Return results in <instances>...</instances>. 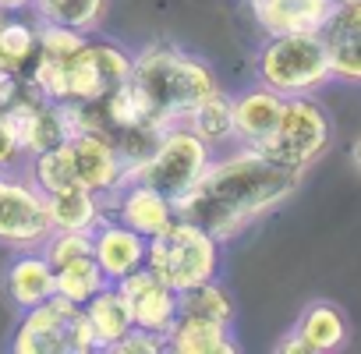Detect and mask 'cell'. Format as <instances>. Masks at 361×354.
I'll return each instance as SVG.
<instances>
[{
  "instance_id": "6da1fadb",
  "label": "cell",
  "mask_w": 361,
  "mask_h": 354,
  "mask_svg": "<svg viewBox=\"0 0 361 354\" xmlns=\"http://www.w3.org/2000/svg\"><path fill=\"white\" fill-rule=\"evenodd\" d=\"M305 181L301 170L280 166L259 149L238 145L227 156H213L202 181L180 199L177 216L202 224L216 241H231L245 234L252 224L266 220L280 209Z\"/></svg>"
},
{
  "instance_id": "7a4b0ae2",
  "label": "cell",
  "mask_w": 361,
  "mask_h": 354,
  "mask_svg": "<svg viewBox=\"0 0 361 354\" xmlns=\"http://www.w3.org/2000/svg\"><path fill=\"white\" fill-rule=\"evenodd\" d=\"M131 82L142 89V96L152 103V110L163 117L166 128L180 124V117L192 106L224 89L209 61L166 39H156L135 54Z\"/></svg>"
},
{
  "instance_id": "3957f363",
  "label": "cell",
  "mask_w": 361,
  "mask_h": 354,
  "mask_svg": "<svg viewBox=\"0 0 361 354\" xmlns=\"http://www.w3.org/2000/svg\"><path fill=\"white\" fill-rule=\"evenodd\" d=\"M220 262L224 241H216L202 224L185 216H173V224L145 245V269L173 291H188L195 283L216 280Z\"/></svg>"
},
{
  "instance_id": "277c9868",
  "label": "cell",
  "mask_w": 361,
  "mask_h": 354,
  "mask_svg": "<svg viewBox=\"0 0 361 354\" xmlns=\"http://www.w3.org/2000/svg\"><path fill=\"white\" fill-rule=\"evenodd\" d=\"M255 82L280 96H319L329 82V57L319 32L266 36L255 54Z\"/></svg>"
},
{
  "instance_id": "5b68a950",
  "label": "cell",
  "mask_w": 361,
  "mask_h": 354,
  "mask_svg": "<svg viewBox=\"0 0 361 354\" xmlns=\"http://www.w3.org/2000/svg\"><path fill=\"white\" fill-rule=\"evenodd\" d=\"M213 156H216V149L209 145V142H202L192 128H185V124H170L156 142H152V149L138 159V163H131L128 166V177L124 181H145V185H152V188H159L173 206L185 199L199 181H202V173L209 170V163H213ZM177 213V209H173Z\"/></svg>"
},
{
  "instance_id": "8992f818",
  "label": "cell",
  "mask_w": 361,
  "mask_h": 354,
  "mask_svg": "<svg viewBox=\"0 0 361 354\" xmlns=\"http://www.w3.org/2000/svg\"><path fill=\"white\" fill-rule=\"evenodd\" d=\"M8 350L15 354H92L96 336L89 329L85 308L61 294L32 305L11 329Z\"/></svg>"
},
{
  "instance_id": "52a82bcc",
  "label": "cell",
  "mask_w": 361,
  "mask_h": 354,
  "mask_svg": "<svg viewBox=\"0 0 361 354\" xmlns=\"http://www.w3.org/2000/svg\"><path fill=\"white\" fill-rule=\"evenodd\" d=\"M333 145V117L315 96H287L276 128L255 145L280 166L308 170Z\"/></svg>"
},
{
  "instance_id": "ba28073f",
  "label": "cell",
  "mask_w": 361,
  "mask_h": 354,
  "mask_svg": "<svg viewBox=\"0 0 361 354\" xmlns=\"http://www.w3.org/2000/svg\"><path fill=\"white\" fill-rule=\"evenodd\" d=\"M54 234L47 195L29 177V170H0V245L22 252V248H43V241Z\"/></svg>"
},
{
  "instance_id": "9c48e42d",
  "label": "cell",
  "mask_w": 361,
  "mask_h": 354,
  "mask_svg": "<svg viewBox=\"0 0 361 354\" xmlns=\"http://www.w3.org/2000/svg\"><path fill=\"white\" fill-rule=\"evenodd\" d=\"M131 61H135V54H128L121 43L89 39L64 64V71H68V99L99 103L103 96H110L117 85H124L131 78Z\"/></svg>"
},
{
  "instance_id": "30bf717a",
  "label": "cell",
  "mask_w": 361,
  "mask_h": 354,
  "mask_svg": "<svg viewBox=\"0 0 361 354\" xmlns=\"http://www.w3.org/2000/svg\"><path fill=\"white\" fill-rule=\"evenodd\" d=\"M75 181L96 195H110L128 177V159L117 152V145L96 131H78L64 142Z\"/></svg>"
},
{
  "instance_id": "8fae6325",
  "label": "cell",
  "mask_w": 361,
  "mask_h": 354,
  "mask_svg": "<svg viewBox=\"0 0 361 354\" xmlns=\"http://www.w3.org/2000/svg\"><path fill=\"white\" fill-rule=\"evenodd\" d=\"M103 202H106V216L128 224L142 238H156L177 216L173 213V202L159 188H152L145 181H135V177H131V181H124V185H117L110 195H103Z\"/></svg>"
},
{
  "instance_id": "7c38bea8",
  "label": "cell",
  "mask_w": 361,
  "mask_h": 354,
  "mask_svg": "<svg viewBox=\"0 0 361 354\" xmlns=\"http://www.w3.org/2000/svg\"><path fill=\"white\" fill-rule=\"evenodd\" d=\"M329 57L333 82L361 85V0L354 4H336L326 25L319 29Z\"/></svg>"
},
{
  "instance_id": "4fadbf2b",
  "label": "cell",
  "mask_w": 361,
  "mask_h": 354,
  "mask_svg": "<svg viewBox=\"0 0 361 354\" xmlns=\"http://www.w3.org/2000/svg\"><path fill=\"white\" fill-rule=\"evenodd\" d=\"M117 287H121V294H124V301L131 308L135 326L166 336V329L177 319V291L166 287L163 280H156L145 266H138L135 273H128L124 280H117Z\"/></svg>"
},
{
  "instance_id": "5bb4252c",
  "label": "cell",
  "mask_w": 361,
  "mask_h": 354,
  "mask_svg": "<svg viewBox=\"0 0 361 354\" xmlns=\"http://www.w3.org/2000/svg\"><path fill=\"white\" fill-rule=\"evenodd\" d=\"M145 245H149V238H142L138 231H131L128 224H121L114 216H103L99 227L92 231V259L110 283H117L128 273H135L138 266H145Z\"/></svg>"
},
{
  "instance_id": "9a60e30c",
  "label": "cell",
  "mask_w": 361,
  "mask_h": 354,
  "mask_svg": "<svg viewBox=\"0 0 361 354\" xmlns=\"http://www.w3.org/2000/svg\"><path fill=\"white\" fill-rule=\"evenodd\" d=\"M0 287H4V298L25 312L47 298L57 294V280H54V266L47 262V255L39 248H22L11 255V262L4 266V276H0Z\"/></svg>"
},
{
  "instance_id": "2e32d148",
  "label": "cell",
  "mask_w": 361,
  "mask_h": 354,
  "mask_svg": "<svg viewBox=\"0 0 361 354\" xmlns=\"http://www.w3.org/2000/svg\"><path fill=\"white\" fill-rule=\"evenodd\" d=\"M290 333L301 340V350L305 354H333V350H343L347 340H350V319L347 312L336 305V301H308L301 308V315L294 319Z\"/></svg>"
},
{
  "instance_id": "e0dca14e",
  "label": "cell",
  "mask_w": 361,
  "mask_h": 354,
  "mask_svg": "<svg viewBox=\"0 0 361 354\" xmlns=\"http://www.w3.org/2000/svg\"><path fill=\"white\" fill-rule=\"evenodd\" d=\"M336 0H248V11L266 36L319 32L333 15Z\"/></svg>"
},
{
  "instance_id": "ac0fdd59",
  "label": "cell",
  "mask_w": 361,
  "mask_h": 354,
  "mask_svg": "<svg viewBox=\"0 0 361 354\" xmlns=\"http://www.w3.org/2000/svg\"><path fill=\"white\" fill-rule=\"evenodd\" d=\"M283 99L280 92L266 89V85H248L241 89L238 96H231V121H234V142L238 145H248L255 149L280 121V110H283Z\"/></svg>"
},
{
  "instance_id": "d6986e66",
  "label": "cell",
  "mask_w": 361,
  "mask_h": 354,
  "mask_svg": "<svg viewBox=\"0 0 361 354\" xmlns=\"http://www.w3.org/2000/svg\"><path fill=\"white\" fill-rule=\"evenodd\" d=\"M166 350L170 354H234V322H213L199 315H177L166 329Z\"/></svg>"
},
{
  "instance_id": "ffe728a7",
  "label": "cell",
  "mask_w": 361,
  "mask_h": 354,
  "mask_svg": "<svg viewBox=\"0 0 361 354\" xmlns=\"http://www.w3.org/2000/svg\"><path fill=\"white\" fill-rule=\"evenodd\" d=\"M85 319H89V329L96 336V350H114L117 340H124L131 329H135V319H131V308L121 294L117 283H106L103 291H96L85 305Z\"/></svg>"
},
{
  "instance_id": "44dd1931",
  "label": "cell",
  "mask_w": 361,
  "mask_h": 354,
  "mask_svg": "<svg viewBox=\"0 0 361 354\" xmlns=\"http://www.w3.org/2000/svg\"><path fill=\"white\" fill-rule=\"evenodd\" d=\"M47 213H50L54 231H85V234H92L99 227V220L106 216V202H103V195H96L82 185H71V188H61V192L47 195Z\"/></svg>"
},
{
  "instance_id": "7402d4cb",
  "label": "cell",
  "mask_w": 361,
  "mask_h": 354,
  "mask_svg": "<svg viewBox=\"0 0 361 354\" xmlns=\"http://www.w3.org/2000/svg\"><path fill=\"white\" fill-rule=\"evenodd\" d=\"M39 54V36H36V18L25 15H8L0 22V71L8 75H25Z\"/></svg>"
},
{
  "instance_id": "603a6c76",
  "label": "cell",
  "mask_w": 361,
  "mask_h": 354,
  "mask_svg": "<svg viewBox=\"0 0 361 354\" xmlns=\"http://www.w3.org/2000/svg\"><path fill=\"white\" fill-rule=\"evenodd\" d=\"M180 124L192 128L202 142H209L213 149H224L234 142V121H231V96L220 89L213 92L209 99H202L199 106H192L185 117H180Z\"/></svg>"
},
{
  "instance_id": "cb8c5ba5",
  "label": "cell",
  "mask_w": 361,
  "mask_h": 354,
  "mask_svg": "<svg viewBox=\"0 0 361 354\" xmlns=\"http://www.w3.org/2000/svg\"><path fill=\"white\" fill-rule=\"evenodd\" d=\"M103 15H106V0H32L36 22L68 25L85 36H92L103 25Z\"/></svg>"
},
{
  "instance_id": "d4e9b609",
  "label": "cell",
  "mask_w": 361,
  "mask_h": 354,
  "mask_svg": "<svg viewBox=\"0 0 361 354\" xmlns=\"http://www.w3.org/2000/svg\"><path fill=\"white\" fill-rule=\"evenodd\" d=\"M177 315H199V319H213V322H234L238 308L227 287H220V280H206L195 283L188 291H177Z\"/></svg>"
},
{
  "instance_id": "484cf974",
  "label": "cell",
  "mask_w": 361,
  "mask_h": 354,
  "mask_svg": "<svg viewBox=\"0 0 361 354\" xmlns=\"http://www.w3.org/2000/svg\"><path fill=\"white\" fill-rule=\"evenodd\" d=\"M54 280H57V294L68 298V301H78V305H85L96 291H103V287L110 283V280L103 276V269L96 266L92 255H82V259H75V262L54 269Z\"/></svg>"
},
{
  "instance_id": "4316f807",
  "label": "cell",
  "mask_w": 361,
  "mask_h": 354,
  "mask_svg": "<svg viewBox=\"0 0 361 354\" xmlns=\"http://www.w3.org/2000/svg\"><path fill=\"white\" fill-rule=\"evenodd\" d=\"M25 78L32 82V89L50 99V103H61L68 99V71H64V61L57 57H47V54H36L32 68L25 71Z\"/></svg>"
},
{
  "instance_id": "83f0119b",
  "label": "cell",
  "mask_w": 361,
  "mask_h": 354,
  "mask_svg": "<svg viewBox=\"0 0 361 354\" xmlns=\"http://www.w3.org/2000/svg\"><path fill=\"white\" fill-rule=\"evenodd\" d=\"M36 36H39V54L57 57V61H64V64L89 43L85 32L68 29V25H54V22H36Z\"/></svg>"
},
{
  "instance_id": "f1b7e54d",
  "label": "cell",
  "mask_w": 361,
  "mask_h": 354,
  "mask_svg": "<svg viewBox=\"0 0 361 354\" xmlns=\"http://www.w3.org/2000/svg\"><path fill=\"white\" fill-rule=\"evenodd\" d=\"M39 252L47 255V262L54 269H61V266H68L82 255H92V234H85V231H54L43 241Z\"/></svg>"
},
{
  "instance_id": "f546056e",
  "label": "cell",
  "mask_w": 361,
  "mask_h": 354,
  "mask_svg": "<svg viewBox=\"0 0 361 354\" xmlns=\"http://www.w3.org/2000/svg\"><path fill=\"white\" fill-rule=\"evenodd\" d=\"M163 350H166V336L163 333H152V329L135 326L124 340L114 343L110 354H163Z\"/></svg>"
},
{
  "instance_id": "4dcf8cb0",
  "label": "cell",
  "mask_w": 361,
  "mask_h": 354,
  "mask_svg": "<svg viewBox=\"0 0 361 354\" xmlns=\"http://www.w3.org/2000/svg\"><path fill=\"white\" fill-rule=\"evenodd\" d=\"M25 163H29V156H25V149L18 145V138H15V131H11L4 110H0V170H22Z\"/></svg>"
},
{
  "instance_id": "1f68e13d",
  "label": "cell",
  "mask_w": 361,
  "mask_h": 354,
  "mask_svg": "<svg viewBox=\"0 0 361 354\" xmlns=\"http://www.w3.org/2000/svg\"><path fill=\"white\" fill-rule=\"evenodd\" d=\"M0 11L4 15H25V11H32V0H0Z\"/></svg>"
},
{
  "instance_id": "d6a6232c",
  "label": "cell",
  "mask_w": 361,
  "mask_h": 354,
  "mask_svg": "<svg viewBox=\"0 0 361 354\" xmlns=\"http://www.w3.org/2000/svg\"><path fill=\"white\" fill-rule=\"evenodd\" d=\"M350 163H354V170L361 173V135L350 142Z\"/></svg>"
},
{
  "instance_id": "836d02e7",
  "label": "cell",
  "mask_w": 361,
  "mask_h": 354,
  "mask_svg": "<svg viewBox=\"0 0 361 354\" xmlns=\"http://www.w3.org/2000/svg\"><path fill=\"white\" fill-rule=\"evenodd\" d=\"M336 4H354V0H336Z\"/></svg>"
},
{
  "instance_id": "e575fe53",
  "label": "cell",
  "mask_w": 361,
  "mask_h": 354,
  "mask_svg": "<svg viewBox=\"0 0 361 354\" xmlns=\"http://www.w3.org/2000/svg\"><path fill=\"white\" fill-rule=\"evenodd\" d=\"M4 18H8V15H4V11H0V22H4Z\"/></svg>"
}]
</instances>
